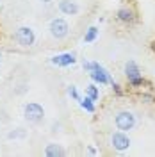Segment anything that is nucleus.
I'll return each instance as SVG.
<instances>
[{
  "instance_id": "obj_1",
  "label": "nucleus",
  "mask_w": 155,
  "mask_h": 157,
  "mask_svg": "<svg viewBox=\"0 0 155 157\" xmlns=\"http://www.w3.org/2000/svg\"><path fill=\"white\" fill-rule=\"evenodd\" d=\"M125 73L127 78L132 86H143L145 84V78L141 77V71H139V66H137L134 61H128L125 64Z\"/></svg>"
},
{
  "instance_id": "obj_2",
  "label": "nucleus",
  "mask_w": 155,
  "mask_h": 157,
  "mask_svg": "<svg viewBox=\"0 0 155 157\" xmlns=\"http://www.w3.org/2000/svg\"><path fill=\"white\" fill-rule=\"evenodd\" d=\"M68 32H70V25L66 23V20L55 18V20L50 21V34H52L54 38L62 39V38L68 36Z\"/></svg>"
},
{
  "instance_id": "obj_3",
  "label": "nucleus",
  "mask_w": 155,
  "mask_h": 157,
  "mask_svg": "<svg viewBox=\"0 0 155 157\" xmlns=\"http://www.w3.org/2000/svg\"><path fill=\"white\" fill-rule=\"evenodd\" d=\"M14 39L18 41V45H21V47H30V45H34L36 36H34V30L30 27H20L16 30V34H14Z\"/></svg>"
},
{
  "instance_id": "obj_4",
  "label": "nucleus",
  "mask_w": 155,
  "mask_h": 157,
  "mask_svg": "<svg viewBox=\"0 0 155 157\" xmlns=\"http://www.w3.org/2000/svg\"><path fill=\"white\" fill-rule=\"evenodd\" d=\"M89 75H91V78L95 80V82H98V84H112L114 80L111 78V75H109V71H107L100 63H95V68H93V71H89Z\"/></svg>"
},
{
  "instance_id": "obj_5",
  "label": "nucleus",
  "mask_w": 155,
  "mask_h": 157,
  "mask_svg": "<svg viewBox=\"0 0 155 157\" xmlns=\"http://www.w3.org/2000/svg\"><path fill=\"white\" fill-rule=\"evenodd\" d=\"M43 116H45V111H43V107H41L39 104L32 102V104H27V105H25V118H27L29 121L39 123V121L43 120Z\"/></svg>"
},
{
  "instance_id": "obj_6",
  "label": "nucleus",
  "mask_w": 155,
  "mask_h": 157,
  "mask_svg": "<svg viewBox=\"0 0 155 157\" xmlns=\"http://www.w3.org/2000/svg\"><path fill=\"white\" fill-rule=\"evenodd\" d=\"M136 125V118L132 113H128V111H121L119 114L116 116V127L119 130H132Z\"/></svg>"
},
{
  "instance_id": "obj_7",
  "label": "nucleus",
  "mask_w": 155,
  "mask_h": 157,
  "mask_svg": "<svg viewBox=\"0 0 155 157\" xmlns=\"http://www.w3.org/2000/svg\"><path fill=\"white\" fill-rule=\"evenodd\" d=\"M112 147L116 150H127L130 147V139L123 132H116V134H112Z\"/></svg>"
},
{
  "instance_id": "obj_8",
  "label": "nucleus",
  "mask_w": 155,
  "mask_h": 157,
  "mask_svg": "<svg viewBox=\"0 0 155 157\" xmlns=\"http://www.w3.org/2000/svg\"><path fill=\"white\" fill-rule=\"evenodd\" d=\"M59 9H61V13L71 16V14H77L78 13V6H77V2H73V0H61L59 2Z\"/></svg>"
},
{
  "instance_id": "obj_9",
  "label": "nucleus",
  "mask_w": 155,
  "mask_h": 157,
  "mask_svg": "<svg viewBox=\"0 0 155 157\" xmlns=\"http://www.w3.org/2000/svg\"><path fill=\"white\" fill-rule=\"evenodd\" d=\"M75 63V54H61V56H55L52 57V64H57V66H70Z\"/></svg>"
},
{
  "instance_id": "obj_10",
  "label": "nucleus",
  "mask_w": 155,
  "mask_h": 157,
  "mask_svg": "<svg viewBox=\"0 0 155 157\" xmlns=\"http://www.w3.org/2000/svg\"><path fill=\"white\" fill-rule=\"evenodd\" d=\"M64 154L66 152L62 150V147L61 145H55V143H50L45 148V155H48V157H57V155H64Z\"/></svg>"
},
{
  "instance_id": "obj_11",
  "label": "nucleus",
  "mask_w": 155,
  "mask_h": 157,
  "mask_svg": "<svg viewBox=\"0 0 155 157\" xmlns=\"http://www.w3.org/2000/svg\"><path fill=\"white\" fill-rule=\"evenodd\" d=\"M95 100H91V98L87 97H84V98H80V107L82 109H86L87 113H95V104H93Z\"/></svg>"
},
{
  "instance_id": "obj_12",
  "label": "nucleus",
  "mask_w": 155,
  "mask_h": 157,
  "mask_svg": "<svg viewBox=\"0 0 155 157\" xmlns=\"http://www.w3.org/2000/svg\"><path fill=\"white\" fill-rule=\"evenodd\" d=\"M118 20H121V21H130V20H132V11L127 9V7H121V9L118 11Z\"/></svg>"
},
{
  "instance_id": "obj_13",
  "label": "nucleus",
  "mask_w": 155,
  "mask_h": 157,
  "mask_svg": "<svg viewBox=\"0 0 155 157\" xmlns=\"http://www.w3.org/2000/svg\"><path fill=\"white\" fill-rule=\"evenodd\" d=\"M86 95L91 98V100H98V97H100V91H98V88L95 86V84H89V86L86 88Z\"/></svg>"
},
{
  "instance_id": "obj_14",
  "label": "nucleus",
  "mask_w": 155,
  "mask_h": 157,
  "mask_svg": "<svg viewBox=\"0 0 155 157\" xmlns=\"http://www.w3.org/2000/svg\"><path fill=\"white\" fill-rule=\"evenodd\" d=\"M96 36H98V29L96 27H89L87 32H86V36H84V41H86V43H93V41L96 39Z\"/></svg>"
},
{
  "instance_id": "obj_15",
  "label": "nucleus",
  "mask_w": 155,
  "mask_h": 157,
  "mask_svg": "<svg viewBox=\"0 0 155 157\" xmlns=\"http://www.w3.org/2000/svg\"><path fill=\"white\" fill-rule=\"evenodd\" d=\"M68 93H70V97L73 98V100H77V102H80V95H78V91L75 86H70L68 88Z\"/></svg>"
},
{
  "instance_id": "obj_16",
  "label": "nucleus",
  "mask_w": 155,
  "mask_h": 157,
  "mask_svg": "<svg viewBox=\"0 0 155 157\" xmlns=\"http://www.w3.org/2000/svg\"><path fill=\"white\" fill-rule=\"evenodd\" d=\"M111 86H112V89H114V91H116V95H121V89H119V86H118L116 82H112V84H111Z\"/></svg>"
},
{
  "instance_id": "obj_17",
  "label": "nucleus",
  "mask_w": 155,
  "mask_h": 157,
  "mask_svg": "<svg viewBox=\"0 0 155 157\" xmlns=\"http://www.w3.org/2000/svg\"><path fill=\"white\" fill-rule=\"evenodd\" d=\"M43 2H45V4H50V2H52V0H43Z\"/></svg>"
}]
</instances>
